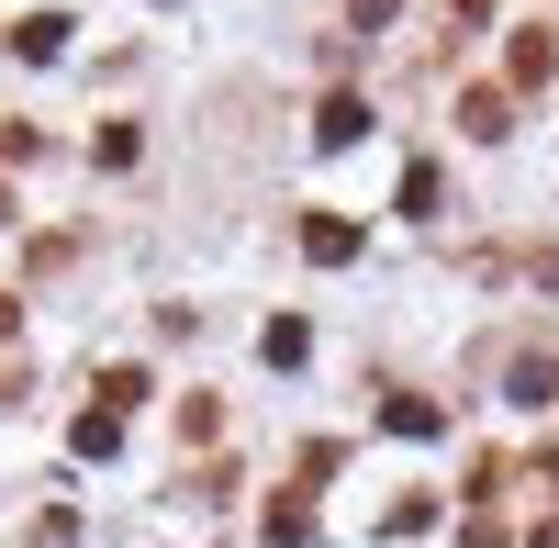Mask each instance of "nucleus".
<instances>
[{
	"label": "nucleus",
	"mask_w": 559,
	"mask_h": 548,
	"mask_svg": "<svg viewBox=\"0 0 559 548\" xmlns=\"http://www.w3.org/2000/svg\"><path fill=\"white\" fill-rule=\"evenodd\" d=\"M302 258L347 269V258H358V224H347V213H313V224H302Z\"/></svg>",
	"instance_id": "obj_1"
},
{
	"label": "nucleus",
	"mask_w": 559,
	"mask_h": 548,
	"mask_svg": "<svg viewBox=\"0 0 559 548\" xmlns=\"http://www.w3.org/2000/svg\"><path fill=\"white\" fill-rule=\"evenodd\" d=\"M12 57H34V68H45V57H68V12H34V23H12Z\"/></svg>",
	"instance_id": "obj_2"
},
{
	"label": "nucleus",
	"mask_w": 559,
	"mask_h": 548,
	"mask_svg": "<svg viewBox=\"0 0 559 548\" xmlns=\"http://www.w3.org/2000/svg\"><path fill=\"white\" fill-rule=\"evenodd\" d=\"M313 134H324V146H358V134H369V102H358V90H336V102L313 112Z\"/></svg>",
	"instance_id": "obj_3"
},
{
	"label": "nucleus",
	"mask_w": 559,
	"mask_h": 548,
	"mask_svg": "<svg viewBox=\"0 0 559 548\" xmlns=\"http://www.w3.org/2000/svg\"><path fill=\"white\" fill-rule=\"evenodd\" d=\"M503 68H515V90H537V79L559 68V45H548V34H515V45H503Z\"/></svg>",
	"instance_id": "obj_4"
},
{
	"label": "nucleus",
	"mask_w": 559,
	"mask_h": 548,
	"mask_svg": "<svg viewBox=\"0 0 559 548\" xmlns=\"http://www.w3.org/2000/svg\"><path fill=\"white\" fill-rule=\"evenodd\" d=\"M258 347H269V370H302V347H313V325H302V313H280V325H269Z\"/></svg>",
	"instance_id": "obj_5"
},
{
	"label": "nucleus",
	"mask_w": 559,
	"mask_h": 548,
	"mask_svg": "<svg viewBox=\"0 0 559 548\" xmlns=\"http://www.w3.org/2000/svg\"><path fill=\"white\" fill-rule=\"evenodd\" d=\"M381 426H392V437H437V403H426V392H392Z\"/></svg>",
	"instance_id": "obj_6"
},
{
	"label": "nucleus",
	"mask_w": 559,
	"mask_h": 548,
	"mask_svg": "<svg viewBox=\"0 0 559 548\" xmlns=\"http://www.w3.org/2000/svg\"><path fill=\"white\" fill-rule=\"evenodd\" d=\"M459 123H471V134H481V146H492V134H503V123H515V102H503V90H471V102H459Z\"/></svg>",
	"instance_id": "obj_7"
},
{
	"label": "nucleus",
	"mask_w": 559,
	"mask_h": 548,
	"mask_svg": "<svg viewBox=\"0 0 559 548\" xmlns=\"http://www.w3.org/2000/svg\"><path fill=\"white\" fill-rule=\"evenodd\" d=\"M112 437H123V403H90V415H79V460H102Z\"/></svg>",
	"instance_id": "obj_8"
},
{
	"label": "nucleus",
	"mask_w": 559,
	"mask_h": 548,
	"mask_svg": "<svg viewBox=\"0 0 559 548\" xmlns=\"http://www.w3.org/2000/svg\"><path fill=\"white\" fill-rule=\"evenodd\" d=\"M459 12H471V23H481V12H492V0H459Z\"/></svg>",
	"instance_id": "obj_9"
},
{
	"label": "nucleus",
	"mask_w": 559,
	"mask_h": 548,
	"mask_svg": "<svg viewBox=\"0 0 559 548\" xmlns=\"http://www.w3.org/2000/svg\"><path fill=\"white\" fill-rule=\"evenodd\" d=\"M0 336H12V302H0Z\"/></svg>",
	"instance_id": "obj_10"
},
{
	"label": "nucleus",
	"mask_w": 559,
	"mask_h": 548,
	"mask_svg": "<svg viewBox=\"0 0 559 548\" xmlns=\"http://www.w3.org/2000/svg\"><path fill=\"white\" fill-rule=\"evenodd\" d=\"M0 224H12V191H0Z\"/></svg>",
	"instance_id": "obj_11"
}]
</instances>
